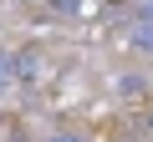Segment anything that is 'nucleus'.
<instances>
[{"label":"nucleus","mask_w":153,"mask_h":142,"mask_svg":"<svg viewBox=\"0 0 153 142\" xmlns=\"http://www.w3.org/2000/svg\"><path fill=\"white\" fill-rule=\"evenodd\" d=\"M51 10H56V15H82V20H87V15H97V0H51Z\"/></svg>","instance_id":"f257e3e1"},{"label":"nucleus","mask_w":153,"mask_h":142,"mask_svg":"<svg viewBox=\"0 0 153 142\" xmlns=\"http://www.w3.org/2000/svg\"><path fill=\"white\" fill-rule=\"evenodd\" d=\"M128 41H133V51H143V56H153V20H138V26L128 31Z\"/></svg>","instance_id":"f03ea898"},{"label":"nucleus","mask_w":153,"mask_h":142,"mask_svg":"<svg viewBox=\"0 0 153 142\" xmlns=\"http://www.w3.org/2000/svg\"><path fill=\"white\" fill-rule=\"evenodd\" d=\"M128 15L133 20H153V0H128Z\"/></svg>","instance_id":"7ed1b4c3"},{"label":"nucleus","mask_w":153,"mask_h":142,"mask_svg":"<svg viewBox=\"0 0 153 142\" xmlns=\"http://www.w3.org/2000/svg\"><path fill=\"white\" fill-rule=\"evenodd\" d=\"M117 91H123V97H143V81H138V76H117Z\"/></svg>","instance_id":"20e7f679"},{"label":"nucleus","mask_w":153,"mask_h":142,"mask_svg":"<svg viewBox=\"0 0 153 142\" xmlns=\"http://www.w3.org/2000/svg\"><path fill=\"white\" fill-rule=\"evenodd\" d=\"M46 142H87V137H82V132H51Z\"/></svg>","instance_id":"39448f33"},{"label":"nucleus","mask_w":153,"mask_h":142,"mask_svg":"<svg viewBox=\"0 0 153 142\" xmlns=\"http://www.w3.org/2000/svg\"><path fill=\"white\" fill-rule=\"evenodd\" d=\"M0 127H5V112H0Z\"/></svg>","instance_id":"423d86ee"},{"label":"nucleus","mask_w":153,"mask_h":142,"mask_svg":"<svg viewBox=\"0 0 153 142\" xmlns=\"http://www.w3.org/2000/svg\"><path fill=\"white\" fill-rule=\"evenodd\" d=\"M148 127H153V112H148Z\"/></svg>","instance_id":"0eeeda50"}]
</instances>
